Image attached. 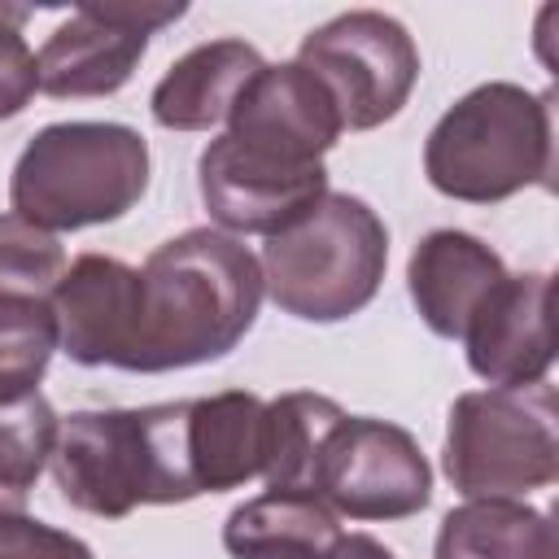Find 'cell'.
Returning <instances> with one entry per match:
<instances>
[{
  "label": "cell",
  "instance_id": "cell-1",
  "mask_svg": "<svg viewBox=\"0 0 559 559\" xmlns=\"http://www.w3.org/2000/svg\"><path fill=\"white\" fill-rule=\"evenodd\" d=\"M262 266L218 227H192L135 271V314L122 371H179L231 354L258 319Z\"/></svg>",
  "mask_w": 559,
  "mask_h": 559
},
{
  "label": "cell",
  "instance_id": "cell-2",
  "mask_svg": "<svg viewBox=\"0 0 559 559\" xmlns=\"http://www.w3.org/2000/svg\"><path fill=\"white\" fill-rule=\"evenodd\" d=\"M52 476L70 507L100 520L201 498L188 463V402L74 411L57 432Z\"/></svg>",
  "mask_w": 559,
  "mask_h": 559
},
{
  "label": "cell",
  "instance_id": "cell-3",
  "mask_svg": "<svg viewBox=\"0 0 559 559\" xmlns=\"http://www.w3.org/2000/svg\"><path fill=\"white\" fill-rule=\"evenodd\" d=\"M424 175L441 197L493 205L524 188H550V96L520 83H480L459 96L424 144Z\"/></svg>",
  "mask_w": 559,
  "mask_h": 559
},
{
  "label": "cell",
  "instance_id": "cell-4",
  "mask_svg": "<svg viewBox=\"0 0 559 559\" xmlns=\"http://www.w3.org/2000/svg\"><path fill=\"white\" fill-rule=\"evenodd\" d=\"M148 188V144L122 122H52L22 148L9 205L44 231L122 218Z\"/></svg>",
  "mask_w": 559,
  "mask_h": 559
},
{
  "label": "cell",
  "instance_id": "cell-5",
  "mask_svg": "<svg viewBox=\"0 0 559 559\" xmlns=\"http://www.w3.org/2000/svg\"><path fill=\"white\" fill-rule=\"evenodd\" d=\"M258 266L262 288L284 314L306 323H341L380 293L389 266V227L367 201L328 192L306 218L262 245Z\"/></svg>",
  "mask_w": 559,
  "mask_h": 559
},
{
  "label": "cell",
  "instance_id": "cell-6",
  "mask_svg": "<svg viewBox=\"0 0 559 559\" xmlns=\"http://www.w3.org/2000/svg\"><path fill=\"white\" fill-rule=\"evenodd\" d=\"M555 384H489L454 397L445 476L463 498H520L559 476Z\"/></svg>",
  "mask_w": 559,
  "mask_h": 559
},
{
  "label": "cell",
  "instance_id": "cell-7",
  "mask_svg": "<svg viewBox=\"0 0 559 559\" xmlns=\"http://www.w3.org/2000/svg\"><path fill=\"white\" fill-rule=\"evenodd\" d=\"M297 66L328 87L345 131H371L397 118L411 100L419 48L397 17L380 9H349L301 39Z\"/></svg>",
  "mask_w": 559,
  "mask_h": 559
},
{
  "label": "cell",
  "instance_id": "cell-8",
  "mask_svg": "<svg viewBox=\"0 0 559 559\" xmlns=\"http://www.w3.org/2000/svg\"><path fill=\"white\" fill-rule=\"evenodd\" d=\"M314 498L349 520H406L428 507L432 467L406 428L345 415L319 459Z\"/></svg>",
  "mask_w": 559,
  "mask_h": 559
},
{
  "label": "cell",
  "instance_id": "cell-9",
  "mask_svg": "<svg viewBox=\"0 0 559 559\" xmlns=\"http://www.w3.org/2000/svg\"><path fill=\"white\" fill-rule=\"evenodd\" d=\"M197 188L218 231L271 240L328 197V170L323 162H288L218 135L197 162Z\"/></svg>",
  "mask_w": 559,
  "mask_h": 559
},
{
  "label": "cell",
  "instance_id": "cell-10",
  "mask_svg": "<svg viewBox=\"0 0 559 559\" xmlns=\"http://www.w3.org/2000/svg\"><path fill=\"white\" fill-rule=\"evenodd\" d=\"M183 13L188 4H79L35 52L39 92L57 100L118 92L135 74L148 35Z\"/></svg>",
  "mask_w": 559,
  "mask_h": 559
},
{
  "label": "cell",
  "instance_id": "cell-11",
  "mask_svg": "<svg viewBox=\"0 0 559 559\" xmlns=\"http://www.w3.org/2000/svg\"><path fill=\"white\" fill-rule=\"evenodd\" d=\"M341 114L328 87L297 61L262 66L236 96L227 114L231 140L288 157V162H323V153L341 140Z\"/></svg>",
  "mask_w": 559,
  "mask_h": 559
},
{
  "label": "cell",
  "instance_id": "cell-12",
  "mask_svg": "<svg viewBox=\"0 0 559 559\" xmlns=\"http://www.w3.org/2000/svg\"><path fill=\"white\" fill-rule=\"evenodd\" d=\"M550 297L555 280L542 271L511 275L480 301L463 328L467 367L489 384H533L546 380L555 362L550 341Z\"/></svg>",
  "mask_w": 559,
  "mask_h": 559
},
{
  "label": "cell",
  "instance_id": "cell-13",
  "mask_svg": "<svg viewBox=\"0 0 559 559\" xmlns=\"http://www.w3.org/2000/svg\"><path fill=\"white\" fill-rule=\"evenodd\" d=\"M48 301L57 314L61 354L70 362L122 367L135 314V266L105 253H83L61 271Z\"/></svg>",
  "mask_w": 559,
  "mask_h": 559
},
{
  "label": "cell",
  "instance_id": "cell-14",
  "mask_svg": "<svg viewBox=\"0 0 559 559\" xmlns=\"http://www.w3.org/2000/svg\"><path fill=\"white\" fill-rule=\"evenodd\" d=\"M507 280L502 258L472 231L459 227H437L428 231L411 262H406V288L419 310V319L445 336L463 341V328L480 310V301Z\"/></svg>",
  "mask_w": 559,
  "mask_h": 559
},
{
  "label": "cell",
  "instance_id": "cell-15",
  "mask_svg": "<svg viewBox=\"0 0 559 559\" xmlns=\"http://www.w3.org/2000/svg\"><path fill=\"white\" fill-rule=\"evenodd\" d=\"M262 52L245 39H210L183 52L153 87L148 114L166 131H210L227 122L240 87L262 70Z\"/></svg>",
  "mask_w": 559,
  "mask_h": 559
},
{
  "label": "cell",
  "instance_id": "cell-16",
  "mask_svg": "<svg viewBox=\"0 0 559 559\" xmlns=\"http://www.w3.org/2000/svg\"><path fill=\"white\" fill-rule=\"evenodd\" d=\"M266 459V402L245 389L188 402V463L201 493L236 489L262 476Z\"/></svg>",
  "mask_w": 559,
  "mask_h": 559
},
{
  "label": "cell",
  "instance_id": "cell-17",
  "mask_svg": "<svg viewBox=\"0 0 559 559\" xmlns=\"http://www.w3.org/2000/svg\"><path fill=\"white\" fill-rule=\"evenodd\" d=\"M341 537V515L297 489H266L240 502L223 524L231 559H332Z\"/></svg>",
  "mask_w": 559,
  "mask_h": 559
},
{
  "label": "cell",
  "instance_id": "cell-18",
  "mask_svg": "<svg viewBox=\"0 0 559 559\" xmlns=\"http://www.w3.org/2000/svg\"><path fill=\"white\" fill-rule=\"evenodd\" d=\"M432 559H559V537L520 498H467L441 520Z\"/></svg>",
  "mask_w": 559,
  "mask_h": 559
},
{
  "label": "cell",
  "instance_id": "cell-19",
  "mask_svg": "<svg viewBox=\"0 0 559 559\" xmlns=\"http://www.w3.org/2000/svg\"><path fill=\"white\" fill-rule=\"evenodd\" d=\"M345 411L323 393H280L266 402V489L314 493V472L328 450V437L341 428Z\"/></svg>",
  "mask_w": 559,
  "mask_h": 559
},
{
  "label": "cell",
  "instance_id": "cell-20",
  "mask_svg": "<svg viewBox=\"0 0 559 559\" xmlns=\"http://www.w3.org/2000/svg\"><path fill=\"white\" fill-rule=\"evenodd\" d=\"M52 349H61L52 301L39 293H0V402L39 393Z\"/></svg>",
  "mask_w": 559,
  "mask_h": 559
},
{
  "label": "cell",
  "instance_id": "cell-21",
  "mask_svg": "<svg viewBox=\"0 0 559 559\" xmlns=\"http://www.w3.org/2000/svg\"><path fill=\"white\" fill-rule=\"evenodd\" d=\"M61 419L44 393L0 402V511H22L39 472L52 463Z\"/></svg>",
  "mask_w": 559,
  "mask_h": 559
},
{
  "label": "cell",
  "instance_id": "cell-22",
  "mask_svg": "<svg viewBox=\"0 0 559 559\" xmlns=\"http://www.w3.org/2000/svg\"><path fill=\"white\" fill-rule=\"evenodd\" d=\"M61 271H66V249L52 231L17 218L13 210L0 214V293L52 297Z\"/></svg>",
  "mask_w": 559,
  "mask_h": 559
},
{
  "label": "cell",
  "instance_id": "cell-23",
  "mask_svg": "<svg viewBox=\"0 0 559 559\" xmlns=\"http://www.w3.org/2000/svg\"><path fill=\"white\" fill-rule=\"evenodd\" d=\"M31 17L26 4H0V122L22 114L39 87L35 52L22 39V22Z\"/></svg>",
  "mask_w": 559,
  "mask_h": 559
},
{
  "label": "cell",
  "instance_id": "cell-24",
  "mask_svg": "<svg viewBox=\"0 0 559 559\" xmlns=\"http://www.w3.org/2000/svg\"><path fill=\"white\" fill-rule=\"evenodd\" d=\"M0 559H92V550L26 511H0Z\"/></svg>",
  "mask_w": 559,
  "mask_h": 559
},
{
  "label": "cell",
  "instance_id": "cell-25",
  "mask_svg": "<svg viewBox=\"0 0 559 559\" xmlns=\"http://www.w3.org/2000/svg\"><path fill=\"white\" fill-rule=\"evenodd\" d=\"M332 559H393V550H384V546H380L376 537H367V533H345V537L336 542Z\"/></svg>",
  "mask_w": 559,
  "mask_h": 559
}]
</instances>
